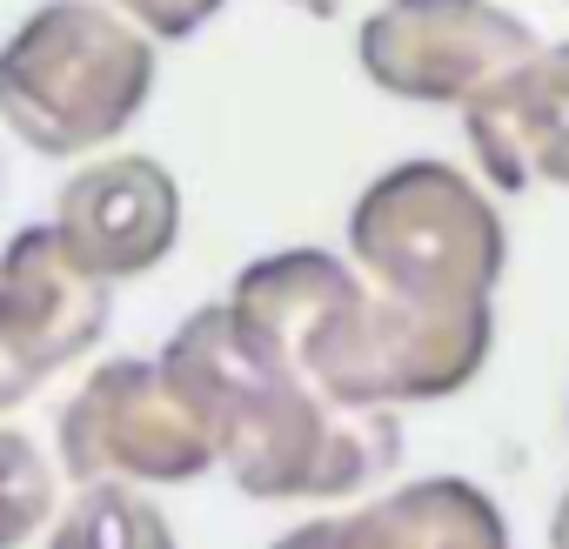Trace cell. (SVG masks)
Masks as SVG:
<instances>
[{"instance_id":"obj_1","label":"cell","mask_w":569,"mask_h":549,"mask_svg":"<svg viewBox=\"0 0 569 549\" xmlns=\"http://www.w3.org/2000/svg\"><path fill=\"white\" fill-rule=\"evenodd\" d=\"M161 369L201 416L214 469H228L254 502H362L402 462L396 409H349L322 396L302 369L261 349L228 302L194 309L168 336Z\"/></svg>"},{"instance_id":"obj_2","label":"cell","mask_w":569,"mask_h":549,"mask_svg":"<svg viewBox=\"0 0 569 549\" xmlns=\"http://www.w3.org/2000/svg\"><path fill=\"white\" fill-rule=\"evenodd\" d=\"M221 302L241 316V329L261 349H274L289 369H302L322 396L349 409H409V402L462 396L496 349V336L409 322L336 248L261 254L234 274Z\"/></svg>"},{"instance_id":"obj_3","label":"cell","mask_w":569,"mask_h":549,"mask_svg":"<svg viewBox=\"0 0 569 549\" xmlns=\"http://www.w3.org/2000/svg\"><path fill=\"white\" fill-rule=\"evenodd\" d=\"M349 261L409 322L496 336L509 228L462 168L396 161L389 174H376L349 208Z\"/></svg>"},{"instance_id":"obj_4","label":"cell","mask_w":569,"mask_h":549,"mask_svg":"<svg viewBox=\"0 0 569 549\" xmlns=\"http://www.w3.org/2000/svg\"><path fill=\"white\" fill-rule=\"evenodd\" d=\"M154 48L108 0H41L0 48V121L48 161H88L148 108Z\"/></svg>"},{"instance_id":"obj_5","label":"cell","mask_w":569,"mask_h":549,"mask_svg":"<svg viewBox=\"0 0 569 549\" xmlns=\"http://www.w3.org/2000/svg\"><path fill=\"white\" fill-rule=\"evenodd\" d=\"M54 462L68 482H134V489H168L194 482L214 469V442L174 376L141 356L101 362L54 422Z\"/></svg>"},{"instance_id":"obj_6","label":"cell","mask_w":569,"mask_h":549,"mask_svg":"<svg viewBox=\"0 0 569 549\" xmlns=\"http://www.w3.org/2000/svg\"><path fill=\"white\" fill-rule=\"evenodd\" d=\"M362 74L422 108H469L542 54L536 28L496 0H382L356 34Z\"/></svg>"},{"instance_id":"obj_7","label":"cell","mask_w":569,"mask_h":549,"mask_svg":"<svg viewBox=\"0 0 569 549\" xmlns=\"http://www.w3.org/2000/svg\"><path fill=\"white\" fill-rule=\"evenodd\" d=\"M114 316V282L94 274L54 221L21 228L0 248V416L21 409L48 376L74 369Z\"/></svg>"},{"instance_id":"obj_8","label":"cell","mask_w":569,"mask_h":549,"mask_svg":"<svg viewBox=\"0 0 569 549\" xmlns=\"http://www.w3.org/2000/svg\"><path fill=\"white\" fill-rule=\"evenodd\" d=\"M54 228L94 274L141 282L181 241V188L154 154H101L61 181Z\"/></svg>"},{"instance_id":"obj_9","label":"cell","mask_w":569,"mask_h":549,"mask_svg":"<svg viewBox=\"0 0 569 549\" xmlns=\"http://www.w3.org/2000/svg\"><path fill=\"white\" fill-rule=\"evenodd\" d=\"M274 549H516L502 509L469 476H422L382 496H362L336 516L296 522Z\"/></svg>"},{"instance_id":"obj_10","label":"cell","mask_w":569,"mask_h":549,"mask_svg":"<svg viewBox=\"0 0 569 549\" xmlns=\"http://www.w3.org/2000/svg\"><path fill=\"white\" fill-rule=\"evenodd\" d=\"M462 128L489 188H569V41L542 48L482 101H469Z\"/></svg>"},{"instance_id":"obj_11","label":"cell","mask_w":569,"mask_h":549,"mask_svg":"<svg viewBox=\"0 0 569 549\" xmlns=\"http://www.w3.org/2000/svg\"><path fill=\"white\" fill-rule=\"evenodd\" d=\"M48 549H174V522L134 482H81V496L54 516Z\"/></svg>"},{"instance_id":"obj_12","label":"cell","mask_w":569,"mask_h":549,"mask_svg":"<svg viewBox=\"0 0 569 549\" xmlns=\"http://www.w3.org/2000/svg\"><path fill=\"white\" fill-rule=\"evenodd\" d=\"M48 516H54V469H48V456L21 429L0 422V549L28 542Z\"/></svg>"},{"instance_id":"obj_13","label":"cell","mask_w":569,"mask_h":549,"mask_svg":"<svg viewBox=\"0 0 569 549\" xmlns=\"http://www.w3.org/2000/svg\"><path fill=\"white\" fill-rule=\"evenodd\" d=\"M108 8H121L154 41H188V34H201L221 14V0H108Z\"/></svg>"},{"instance_id":"obj_14","label":"cell","mask_w":569,"mask_h":549,"mask_svg":"<svg viewBox=\"0 0 569 549\" xmlns=\"http://www.w3.org/2000/svg\"><path fill=\"white\" fill-rule=\"evenodd\" d=\"M549 549H569V489H562V502L549 509Z\"/></svg>"},{"instance_id":"obj_15","label":"cell","mask_w":569,"mask_h":549,"mask_svg":"<svg viewBox=\"0 0 569 549\" xmlns=\"http://www.w3.org/2000/svg\"><path fill=\"white\" fill-rule=\"evenodd\" d=\"M289 8H302V14H336L342 0H289Z\"/></svg>"}]
</instances>
